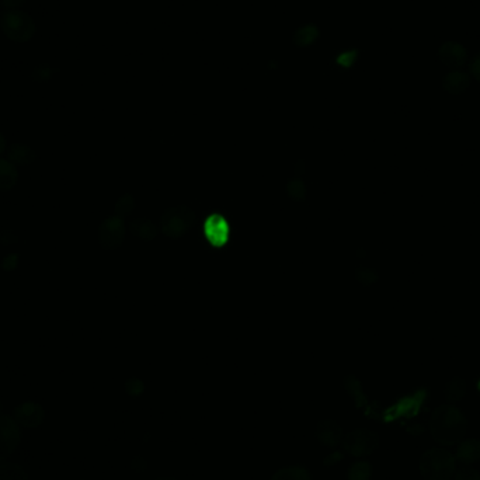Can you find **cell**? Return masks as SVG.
<instances>
[{
    "label": "cell",
    "mask_w": 480,
    "mask_h": 480,
    "mask_svg": "<svg viewBox=\"0 0 480 480\" xmlns=\"http://www.w3.org/2000/svg\"><path fill=\"white\" fill-rule=\"evenodd\" d=\"M428 430L435 443L443 447H455L465 439L468 419L457 406L443 405L432 412Z\"/></svg>",
    "instance_id": "obj_1"
},
{
    "label": "cell",
    "mask_w": 480,
    "mask_h": 480,
    "mask_svg": "<svg viewBox=\"0 0 480 480\" xmlns=\"http://www.w3.org/2000/svg\"><path fill=\"white\" fill-rule=\"evenodd\" d=\"M458 461L445 448H430L419 459V470L424 480H452Z\"/></svg>",
    "instance_id": "obj_2"
},
{
    "label": "cell",
    "mask_w": 480,
    "mask_h": 480,
    "mask_svg": "<svg viewBox=\"0 0 480 480\" xmlns=\"http://www.w3.org/2000/svg\"><path fill=\"white\" fill-rule=\"evenodd\" d=\"M341 445L345 454L353 458H367L372 455L379 447L378 434L368 428H357L344 435Z\"/></svg>",
    "instance_id": "obj_3"
},
{
    "label": "cell",
    "mask_w": 480,
    "mask_h": 480,
    "mask_svg": "<svg viewBox=\"0 0 480 480\" xmlns=\"http://www.w3.org/2000/svg\"><path fill=\"white\" fill-rule=\"evenodd\" d=\"M2 30L8 38L16 42H26L35 34L34 21L21 10L13 9L2 15Z\"/></svg>",
    "instance_id": "obj_4"
},
{
    "label": "cell",
    "mask_w": 480,
    "mask_h": 480,
    "mask_svg": "<svg viewBox=\"0 0 480 480\" xmlns=\"http://www.w3.org/2000/svg\"><path fill=\"white\" fill-rule=\"evenodd\" d=\"M20 441L17 423L6 416H0V461L6 459Z\"/></svg>",
    "instance_id": "obj_5"
},
{
    "label": "cell",
    "mask_w": 480,
    "mask_h": 480,
    "mask_svg": "<svg viewBox=\"0 0 480 480\" xmlns=\"http://www.w3.org/2000/svg\"><path fill=\"white\" fill-rule=\"evenodd\" d=\"M316 437L325 447L334 448L343 440V430L334 420H322L316 427Z\"/></svg>",
    "instance_id": "obj_6"
},
{
    "label": "cell",
    "mask_w": 480,
    "mask_h": 480,
    "mask_svg": "<svg viewBox=\"0 0 480 480\" xmlns=\"http://www.w3.org/2000/svg\"><path fill=\"white\" fill-rule=\"evenodd\" d=\"M124 238V224L119 218H110L100 228V243L106 249L117 247Z\"/></svg>",
    "instance_id": "obj_7"
},
{
    "label": "cell",
    "mask_w": 480,
    "mask_h": 480,
    "mask_svg": "<svg viewBox=\"0 0 480 480\" xmlns=\"http://www.w3.org/2000/svg\"><path fill=\"white\" fill-rule=\"evenodd\" d=\"M441 62L448 68H461L466 61V51L458 42H445L439 51Z\"/></svg>",
    "instance_id": "obj_8"
},
{
    "label": "cell",
    "mask_w": 480,
    "mask_h": 480,
    "mask_svg": "<svg viewBox=\"0 0 480 480\" xmlns=\"http://www.w3.org/2000/svg\"><path fill=\"white\" fill-rule=\"evenodd\" d=\"M455 458L462 465H473L480 461V440L463 439L457 445Z\"/></svg>",
    "instance_id": "obj_9"
},
{
    "label": "cell",
    "mask_w": 480,
    "mask_h": 480,
    "mask_svg": "<svg viewBox=\"0 0 480 480\" xmlns=\"http://www.w3.org/2000/svg\"><path fill=\"white\" fill-rule=\"evenodd\" d=\"M16 417L20 423H23L28 427H35L41 423V420L44 417V412L38 405L27 402L16 410Z\"/></svg>",
    "instance_id": "obj_10"
},
{
    "label": "cell",
    "mask_w": 480,
    "mask_h": 480,
    "mask_svg": "<svg viewBox=\"0 0 480 480\" xmlns=\"http://www.w3.org/2000/svg\"><path fill=\"white\" fill-rule=\"evenodd\" d=\"M19 179L17 170L12 162L0 160V191H10Z\"/></svg>",
    "instance_id": "obj_11"
},
{
    "label": "cell",
    "mask_w": 480,
    "mask_h": 480,
    "mask_svg": "<svg viewBox=\"0 0 480 480\" xmlns=\"http://www.w3.org/2000/svg\"><path fill=\"white\" fill-rule=\"evenodd\" d=\"M469 76L463 72H451L444 77V89L452 95L465 92L469 86Z\"/></svg>",
    "instance_id": "obj_12"
},
{
    "label": "cell",
    "mask_w": 480,
    "mask_h": 480,
    "mask_svg": "<svg viewBox=\"0 0 480 480\" xmlns=\"http://www.w3.org/2000/svg\"><path fill=\"white\" fill-rule=\"evenodd\" d=\"M271 480H312V476L307 468L294 465L277 470Z\"/></svg>",
    "instance_id": "obj_13"
},
{
    "label": "cell",
    "mask_w": 480,
    "mask_h": 480,
    "mask_svg": "<svg viewBox=\"0 0 480 480\" xmlns=\"http://www.w3.org/2000/svg\"><path fill=\"white\" fill-rule=\"evenodd\" d=\"M466 394V382L462 378H452L444 387V396L450 405H454L463 399Z\"/></svg>",
    "instance_id": "obj_14"
},
{
    "label": "cell",
    "mask_w": 480,
    "mask_h": 480,
    "mask_svg": "<svg viewBox=\"0 0 480 480\" xmlns=\"http://www.w3.org/2000/svg\"><path fill=\"white\" fill-rule=\"evenodd\" d=\"M372 465L368 461L354 462L347 472L348 480H371L372 477Z\"/></svg>",
    "instance_id": "obj_15"
},
{
    "label": "cell",
    "mask_w": 480,
    "mask_h": 480,
    "mask_svg": "<svg viewBox=\"0 0 480 480\" xmlns=\"http://www.w3.org/2000/svg\"><path fill=\"white\" fill-rule=\"evenodd\" d=\"M9 159L10 162L13 163H17V164H30L34 162L35 159V153L26 145H20V144H16V145H12L10 146V151H9Z\"/></svg>",
    "instance_id": "obj_16"
},
{
    "label": "cell",
    "mask_w": 480,
    "mask_h": 480,
    "mask_svg": "<svg viewBox=\"0 0 480 480\" xmlns=\"http://www.w3.org/2000/svg\"><path fill=\"white\" fill-rule=\"evenodd\" d=\"M319 32L318 28L314 24H307L300 27L295 34V46L298 47H307L318 38Z\"/></svg>",
    "instance_id": "obj_17"
},
{
    "label": "cell",
    "mask_w": 480,
    "mask_h": 480,
    "mask_svg": "<svg viewBox=\"0 0 480 480\" xmlns=\"http://www.w3.org/2000/svg\"><path fill=\"white\" fill-rule=\"evenodd\" d=\"M0 480H27V474L20 466L6 463L0 466Z\"/></svg>",
    "instance_id": "obj_18"
},
{
    "label": "cell",
    "mask_w": 480,
    "mask_h": 480,
    "mask_svg": "<svg viewBox=\"0 0 480 480\" xmlns=\"http://www.w3.org/2000/svg\"><path fill=\"white\" fill-rule=\"evenodd\" d=\"M57 72H59L58 68H51V66L47 65V64H46V65H39V66H37L35 70L32 72V79H34L35 81H38V83H42V81L50 80L51 76H52L54 73H57Z\"/></svg>",
    "instance_id": "obj_19"
},
{
    "label": "cell",
    "mask_w": 480,
    "mask_h": 480,
    "mask_svg": "<svg viewBox=\"0 0 480 480\" xmlns=\"http://www.w3.org/2000/svg\"><path fill=\"white\" fill-rule=\"evenodd\" d=\"M454 480H480V472L470 465H463L462 468L457 469Z\"/></svg>",
    "instance_id": "obj_20"
},
{
    "label": "cell",
    "mask_w": 480,
    "mask_h": 480,
    "mask_svg": "<svg viewBox=\"0 0 480 480\" xmlns=\"http://www.w3.org/2000/svg\"><path fill=\"white\" fill-rule=\"evenodd\" d=\"M144 392V383L140 379H129L126 382V394L131 396H140Z\"/></svg>",
    "instance_id": "obj_21"
},
{
    "label": "cell",
    "mask_w": 480,
    "mask_h": 480,
    "mask_svg": "<svg viewBox=\"0 0 480 480\" xmlns=\"http://www.w3.org/2000/svg\"><path fill=\"white\" fill-rule=\"evenodd\" d=\"M17 261H19V256L17 254H10L8 256L5 260H3V263H2V267L5 271H13L16 267H17Z\"/></svg>",
    "instance_id": "obj_22"
},
{
    "label": "cell",
    "mask_w": 480,
    "mask_h": 480,
    "mask_svg": "<svg viewBox=\"0 0 480 480\" xmlns=\"http://www.w3.org/2000/svg\"><path fill=\"white\" fill-rule=\"evenodd\" d=\"M470 75L477 80L480 81V52L477 55L473 57L472 62H470Z\"/></svg>",
    "instance_id": "obj_23"
},
{
    "label": "cell",
    "mask_w": 480,
    "mask_h": 480,
    "mask_svg": "<svg viewBox=\"0 0 480 480\" xmlns=\"http://www.w3.org/2000/svg\"><path fill=\"white\" fill-rule=\"evenodd\" d=\"M24 3V0H2V6L5 9H9V10H13V9H17L19 6H21Z\"/></svg>",
    "instance_id": "obj_24"
},
{
    "label": "cell",
    "mask_w": 480,
    "mask_h": 480,
    "mask_svg": "<svg viewBox=\"0 0 480 480\" xmlns=\"http://www.w3.org/2000/svg\"><path fill=\"white\" fill-rule=\"evenodd\" d=\"M134 463L138 465V466L134 468L137 472H142V470L146 468V462H145L142 458H135V459H134Z\"/></svg>",
    "instance_id": "obj_25"
},
{
    "label": "cell",
    "mask_w": 480,
    "mask_h": 480,
    "mask_svg": "<svg viewBox=\"0 0 480 480\" xmlns=\"http://www.w3.org/2000/svg\"><path fill=\"white\" fill-rule=\"evenodd\" d=\"M5 148H6V141H5V137L2 135V133H0V155L5 152Z\"/></svg>",
    "instance_id": "obj_26"
},
{
    "label": "cell",
    "mask_w": 480,
    "mask_h": 480,
    "mask_svg": "<svg viewBox=\"0 0 480 480\" xmlns=\"http://www.w3.org/2000/svg\"><path fill=\"white\" fill-rule=\"evenodd\" d=\"M155 480H177V479H174V477H159V479H155Z\"/></svg>",
    "instance_id": "obj_27"
}]
</instances>
